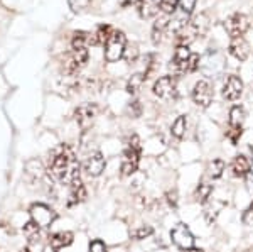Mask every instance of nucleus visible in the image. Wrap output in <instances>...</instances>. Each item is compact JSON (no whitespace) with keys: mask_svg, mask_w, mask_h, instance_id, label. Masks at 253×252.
<instances>
[{"mask_svg":"<svg viewBox=\"0 0 253 252\" xmlns=\"http://www.w3.org/2000/svg\"><path fill=\"white\" fill-rule=\"evenodd\" d=\"M186 127H187V120H186V117L184 115H181V117H177L175 119V122L172 124V136L175 137V139H182L184 137V134H186Z\"/></svg>","mask_w":253,"mask_h":252,"instance_id":"obj_21","label":"nucleus"},{"mask_svg":"<svg viewBox=\"0 0 253 252\" xmlns=\"http://www.w3.org/2000/svg\"><path fill=\"white\" fill-rule=\"evenodd\" d=\"M105 166H107V161H105L103 154L100 151H96L88 156V159L84 161V164H83V169L86 171L88 176L96 178L105 171Z\"/></svg>","mask_w":253,"mask_h":252,"instance_id":"obj_11","label":"nucleus"},{"mask_svg":"<svg viewBox=\"0 0 253 252\" xmlns=\"http://www.w3.org/2000/svg\"><path fill=\"white\" fill-rule=\"evenodd\" d=\"M96 115V107L91 103L88 105H81V107L76 110V120H78V124L81 125L83 129H86L89 124L93 122Z\"/></svg>","mask_w":253,"mask_h":252,"instance_id":"obj_16","label":"nucleus"},{"mask_svg":"<svg viewBox=\"0 0 253 252\" xmlns=\"http://www.w3.org/2000/svg\"><path fill=\"white\" fill-rule=\"evenodd\" d=\"M243 93V81L238 76H228L226 83L223 87V97L230 101H235L242 97Z\"/></svg>","mask_w":253,"mask_h":252,"instance_id":"obj_12","label":"nucleus"},{"mask_svg":"<svg viewBox=\"0 0 253 252\" xmlns=\"http://www.w3.org/2000/svg\"><path fill=\"white\" fill-rule=\"evenodd\" d=\"M245 108L240 107V105H235L230 110V127H242L245 122Z\"/></svg>","mask_w":253,"mask_h":252,"instance_id":"obj_19","label":"nucleus"},{"mask_svg":"<svg viewBox=\"0 0 253 252\" xmlns=\"http://www.w3.org/2000/svg\"><path fill=\"white\" fill-rule=\"evenodd\" d=\"M224 29L231 38H242L248 29V17L243 14H233L231 17L226 19Z\"/></svg>","mask_w":253,"mask_h":252,"instance_id":"obj_10","label":"nucleus"},{"mask_svg":"<svg viewBox=\"0 0 253 252\" xmlns=\"http://www.w3.org/2000/svg\"><path fill=\"white\" fill-rule=\"evenodd\" d=\"M250 161L247 159L245 156H236L233 162H231V171H233L235 176L238 178H245L247 176V173L250 171Z\"/></svg>","mask_w":253,"mask_h":252,"instance_id":"obj_17","label":"nucleus"},{"mask_svg":"<svg viewBox=\"0 0 253 252\" xmlns=\"http://www.w3.org/2000/svg\"><path fill=\"white\" fill-rule=\"evenodd\" d=\"M113 32H115V31H112V27H110V26H100L95 34H91L93 46H95V44H103V46H105V44H107V41L110 39V36H112Z\"/></svg>","mask_w":253,"mask_h":252,"instance_id":"obj_18","label":"nucleus"},{"mask_svg":"<svg viewBox=\"0 0 253 252\" xmlns=\"http://www.w3.org/2000/svg\"><path fill=\"white\" fill-rule=\"evenodd\" d=\"M130 2H132V3H137V5H138V3H140L142 0H130Z\"/></svg>","mask_w":253,"mask_h":252,"instance_id":"obj_37","label":"nucleus"},{"mask_svg":"<svg viewBox=\"0 0 253 252\" xmlns=\"http://www.w3.org/2000/svg\"><path fill=\"white\" fill-rule=\"evenodd\" d=\"M181 2V0H161V10L164 12L166 15H170L172 12L175 10V7H177V3Z\"/></svg>","mask_w":253,"mask_h":252,"instance_id":"obj_27","label":"nucleus"},{"mask_svg":"<svg viewBox=\"0 0 253 252\" xmlns=\"http://www.w3.org/2000/svg\"><path fill=\"white\" fill-rule=\"evenodd\" d=\"M243 223L245 225H252L253 223V203L250 206H248L247 210H245V213H243Z\"/></svg>","mask_w":253,"mask_h":252,"instance_id":"obj_33","label":"nucleus"},{"mask_svg":"<svg viewBox=\"0 0 253 252\" xmlns=\"http://www.w3.org/2000/svg\"><path fill=\"white\" fill-rule=\"evenodd\" d=\"M73 241H75V235L71 232H58L49 237V246H51V249L54 252H58L61 249H64V247L71 246Z\"/></svg>","mask_w":253,"mask_h":252,"instance_id":"obj_15","label":"nucleus"},{"mask_svg":"<svg viewBox=\"0 0 253 252\" xmlns=\"http://www.w3.org/2000/svg\"><path fill=\"white\" fill-rule=\"evenodd\" d=\"M80 169H81V164L78 162V159H76L75 151H73L69 146L61 144L51 157L49 173H51L59 183L69 186L73 181L80 178Z\"/></svg>","mask_w":253,"mask_h":252,"instance_id":"obj_1","label":"nucleus"},{"mask_svg":"<svg viewBox=\"0 0 253 252\" xmlns=\"http://www.w3.org/2000/svg\"><path fill=\"white\" fill-rule=\"evenodd\" d=\"M88 61V50L83 48V50H73L71 52H68V56L64 58V71L68 75H75L78 73L81 68L86 64Z\"/></svg>","mask_w":253,"mask_h":252,"instance_id":"obj_7","label":"nucleus"},{"mask_svg":"<svg viewBox=\"0 0 253 252\" xmlns=\"http://www.w3.org/2000/svg\"><path fill=\"white\" fill-rule=\"evenodd\" d=\"M252 159H253V148H252Z\"/></svg>","mask_w":253,"mask_h":252,"instance_id":"obj_38","label":"nucleus"},{"mask_svg":"<svg viewBox=\"0 0 253 252\" xmlns=\"http://www.w3.org/2000/svg\"><path fill=\"white\" fill-rule=\"evenodd\" d=\"M179 5H181L182 14L189 15L191 12L194 10V7H196V0H181V2H179Z\"/></svg>","mask_w":253,"mask_h":252,"instance_id":"obj_31","label":"nucleus"},{"mask_svg":"<svg viewBox=\"0 0 253 252\" xmlns=\"http://www.w3.org/2000/svg\"><path fill=\"white\" fill-rule=\"evenodd\" d=\"M125 50H126L125 34L120 31H115L110 36L107 44H105V59H107L108 63H115V61L124 58Z\"/></svg>","mask_w":253,"mask_h":252,"instance_id":"obj_4","label":"nucleus"},{"mask_svg":"<svg viewBox=\"0 0 253 252\" xmlns=\"http://www.w3.org/2000/svg\"><path fill=\"white\" fill-rule=\"evenodd\" d=\"M167 26H169V20H167V17H162V19L157 20L156 26H154V43H159V41H161L162 32H164V29Z\"/></svg>","mask_w":253,"mask_h":252,"instance_id":"obj_25","label":"nucleus"},{"mask_svg":"<svg viewBox=\"0 0 253 252\" xmlns=\"http://www.w3.org/2000/svg\"><path fill=\"white\" fill-rule=\"evenodd\" d=\"M91 0H68V5L73 12H81L89 5Z\"/></svg>","mask_w":253,"mask_h":252,"instance_id":"obj_28","label":"nucleus"},{"mask_svg":"<svg viewBox=\"0 0 253 252\" xmlns=\"http://www.w3.org/2000/svg\"><path fill=\"white\" fill-rule=\"evenodd\" d=\"M167 202H169V205H172L175 208V206H177V193H175V192L167 193Z\"/></svg>","mask_w":253,"mask_h":252,"instance_id":"obj_34","label":"nucleus"},{"mask_svg":"<svg viewBox=\"0 0 253 252\" xmlns=\"http://www.w3.org/2000/svg\"><path fill=\"white\" fill-rule=\"evenodd\" d=\"M230 52L240 61H245L248 58V54H250V48H248V43L245 41L243 36L242 38H231Z\"/></svg>","mask_w":253,"mask_h":252,"instance_id":"obj_14","label":"nucleus"},{"mask_svg":"<svg viewBox=\"0 0 253 252\" xmlns=\"http://www.w3.org/2000/svg\"><path fill=\"white\" fill-rule=\"evenodd\" d=\"M89 252H108V247L103 241L95 239L93 242H89Z\"/></svg>","mask_w":253,"mask_h":252,"instance_id":"obj_29","label":"nucleus"},{"mask_svg":"<svg viewBox=\"0 0 253 252\" xmlns=\"http://www.w3.org/2000/svg\"><path fill=\"white\" fill-rule=\"evenodd\" d=\"M144 81H145V75H142V73H135V75H132L128 80V83H126V92H128L130 95H135V93L142 88Z\"/></svg>","mask_w":253,"mask_h":252,"instance_id":"obj_20","label":"nucleus"},{"mask_svg":"<svg viewBox=\"0 0 253 252\" xmlns=\"http://www.w3.org/2000/svg\"><path fill=\"white\" fill-rule=\"evenodd\" d=\"M138 162H140V141L133 134L126 142L124 157H122V174L124 176L133 174L138 169Z\"/></svg>","mask_w":253,"mask_h":252,"instance_id":"obj_3","label":"nucleus"},{"mask_svg":"<svg viewBox=\"0 0 253 252\" xmlns=\"http://www.w3.org/2000/svg\"><path fill=\"white\" fill-rule=\"evenodd\" d=\"M170 239L182 251L194 247V235L191 234V230L187 229V225H184V223H177L174 227L172 232H170Z\"/></svg>","mask_w":253,"mask_h":252,"instance_id":"obj_9","label":"nucleus"},{"mask_svg":"<svg viewBox=\"0 0 253 252\" xmlns=\"http://www.w3.org/2000/svg\"><path fill=\"white\" fill-rule=\"evenodd\" d=\"M208 171H210L211 178L218 180V178H221V174L224 171V162L221 159H214L213 162H210V168H208Z\"/></svg>","mask_w":253,"mask_h":252,"instance_id":"obj_23","label":"nucleus"},{"mask_svg":"<svg viewBox=\"0 0 253 252\" xmlns=\"http://www.w3.org/2000/svg\"><path fill=\"white\" fill-rule=\"evenodd\" d=\"M154 93L162 100H174L177 97V83L174 76H162L154 85Z\"/></svg>","mask_w":253,"mask_h":252,"instance_id":"obj_8","label":"nucleus"},{"mask_svg":"<svg viewBox=\"0 0 253 252\" xmlns=\"http://www.w3.org/2000/svg\"><path fill=\"white\" fill-rule=\"evenodd\" d=\"M24 234L27 235V239H29V242H34L36 239L41 235V227L36 225L34 222H29L24 225Z\"/></svg>","mask_w":253,"mask_h":252,"instance_id":"obj_24","label":"nucleus"},{"mask_svg":"<svg viewBox=\"0 0 253 252\" xmlns=\"http://www.w3.org/2000/svg\"><path fill=\"white\" fill-rule=\"evenodd\" d=\"M242 132H243L242 127H230V131H228V137H230L233 144H236L240 137H242Z\"/></svg>","mask_w":253,"mask_h":252,"instance_id":"obj_32","label":"nucleus"},{"mask_svg":"<svg viewBox=\"0 0 253 252\" xmlns=\"http://www.w3.org/2000/svg\"><path fill=\"white\" fill-rule=\"evenodd\" d=\"M128 113L133 117V119L140 117V113H142V105H140V101H138V100L130 101V105H128Z\"/></svg>","mask_w":253,"mask_h":252,"instance_id":"obj_30","label":"nucleus"},{"mask_svg":"<svg viewBox=\"0 0 253 252\" xmlns=\"http://www.w3.org/2000/svg\"><path fill=\"white\" fill-rule=\"evenodd\" d=\"M199 64V56L193 54L191 50L187 48V44H179L175 48L174 58L170 61L169 68L172 71V75H186V73H193Z\"/></svg>","mask_w":253,"mask_h":252,"instance_id":"obj_2","label":"nucleus"},{"mask_svg":"<svg viewBox=\"0 0 253 252\" xmlns=\"http://www.w3.org/2000/svg\"><path fill=\"white\" fill-rule=\"evenodd\" d=\"M211 193H213V186L208 185V183H201V185L198 186V190H196V198H198L199 202L206 203L208 198L211 197Z\"/></svg>","mask_w":253,"mask_h":252,"instance_id":"obj_22","label":"nucleus"},{"mask_svg":"<svg viewBox=\"0 0 253 252\" xmlns=\"http://www.w3.org/2000/svg\"><path fill=\"white\" fill-rule=\"evenodd\" d=\"M245 178H247V185L250 186V188H253V166L250 168V171L247 173V176Z\"/></svg>","mask_w":253,"mask_h":252,"instance_id":"obj_35","label":"nucleus"},{"mask_svg":"<svg viewBox=\"0 0 253 252\" xmlns=\"http://www.w3.org/2000/svg\"><path fill=\"white\" fill-rule=\"evenodd\" d=\"M154 234V229L150 225H144V227H138L137 230H133L132 232V237L135 239V241H142V239H147L150 237V235Z\"/></svg>","mask_w":253,"mask_h":252,"instance_id":"obj_26","label":"nucleus"},{"mask_svg":"<svg viewBox=\"0 0 253 252\" xmlns=\"http://www.w3.org/2000/svg\"><path fill=\"white\" fill-rule=\"evenodd\" d=\"M84 198H86V188H84L81 178H78V180H75L71 185H69V202H68V205L73 206V205H76V203L84 202Z\"/></svg>","mask_w":253,"mask_h":252,"instance_id":"obj_13","label":"nucleus"},{"mask_svg":"<svg viewBox=\"0 0 253 252\" xmlns=\"http://www.w3.org/2000/svg\"><path fill=\"white\" fill-rule=\"evenodd\" d=\"M213 97H214L213 85H211L208 80H201L194 85L193 100L196 105H199V107H203V108L210 107V103L213 101Z\"/></svg>","mask_w":253,"mask_h":252,"instance_id":"obj_6","label":"nucleus"},{"mask_svg":"<svg viewBox=\"0 0 253 252\" xmlns=\"http://www.w3.org/2000/svg\"><path fill=\"white\" fill-rule=\"evenodd\" d=\"M182 252H205V251H201V249H196V247H191V249H184Z\"/></svg>","mask_w":253,"mask_h":252,"instance_id":"obj_36","label":"nucleus"},{"mask_svg":"<svg viewBox=\"0 0 253 252\" xmlns=\"http://www.w3.org/2000/svg\"><path fill=\"white\" fill-rule=\"evenodd\" d=\"M29 213H31V222H34L41 229H49L56 222V218H58V213L49 205H46V203H34L31 206Z\"/></svg>","mask_w":253,"mask_h":252,"instance_id":"obj_5","label":"nucleus"},{"mask_svg":"<svg viewBox=\"0 0 253 252\" xmlns=\"http://www.w3.org/2000/svg\"><path fill=\"white\" fill-rule=\"evenodd\" d=\"M24 252H31V251H29V249H26V251H24Z\"/></svg>","mask_w":253,"mask_h":252,"instance_id":"obj_39","label":"nucleus"}]
</instances>
